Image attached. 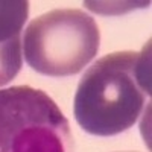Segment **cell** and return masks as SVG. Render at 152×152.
Returning <instances> with one entry per match:
<instances>
[{"instance_id":"obj_1","label":"cell","mask_w":152,"mask_h":152,"mask_svg":"<svg viewBox=\"0 0 152 152\" xmlns=\"http://www.w3.org/2000/svg\"><path fill=\"white\" fill-rule=\"evenodd\" d=\"M149 44L140 53L114 52L97 59L78 84L73 113L78 125L91 135L120 134L137 122L151 94Z\"/></svg>"},{"instance_id":"obj_4","label":"cell","mask_w":152,"mask_h":152,"mask_svg":"<svg viewBox=\"0 0 152 152\" xmlns=\"http://www.w3.org/2000/svg\"><path fill=\"white\" fill-rule=\"evenodd\" d=\"M28 15L26 0H0V87L11 82L21 69V31Z\"/></svg>"},{"instance_id":"obj_2","label":"cell","mask_w":152,"mask_h":152,"mask_svg":"<svg viewBox=\"0 0 152 152\" xmlns=\"http://www.w3.org/2000/svg\"><path fill=\"white\" fill-rule=\"evenodd\" d=\"M99 28L81 9H53L34 18L24 29L23 53L38 73L66 78L79 73L97 55Z\"/></svg>"},{"instance_id":"obj_3","label":"cell","mask_w":152,"mask_h":152,"mask_svg":"<svg viewBox=\"0 0 152 152\" xmlns=\"http://www.w3.org/2000/svg\"><path fill=\"white\" fill-rule=\"evenodd\" d=\"M70 126L43 90H0V152H70Z\"/></svg>"}]
</instances>
